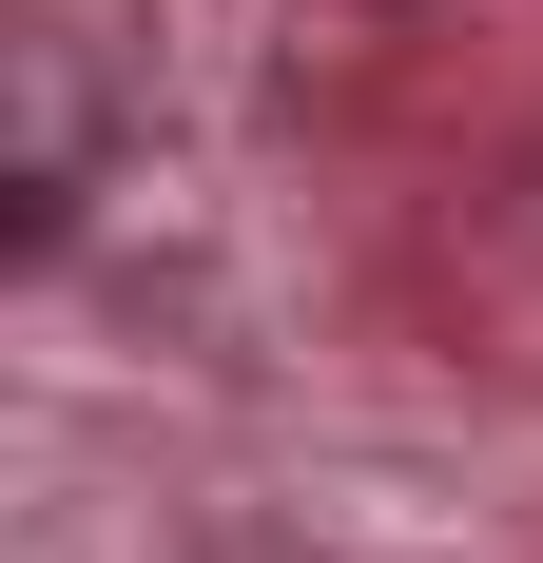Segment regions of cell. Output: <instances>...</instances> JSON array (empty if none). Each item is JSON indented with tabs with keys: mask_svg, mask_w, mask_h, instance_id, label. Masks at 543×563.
I'll return each instance as SVG.
<instances>
[{
	"mask_svg": "<svg viewBox=\"0 0 543 563\" xmlns=\"http://www.w3.org/2000/svg\"><path fill=\"white\" fill-rule=\"evenodd\" d=\"M78 214V40H20V233H58Z\"/></svg>",
	"mask_w": 543,
	"mask_h": 563,
	"instance_id": "1",
	"label": "cell"
}]
</instances>
